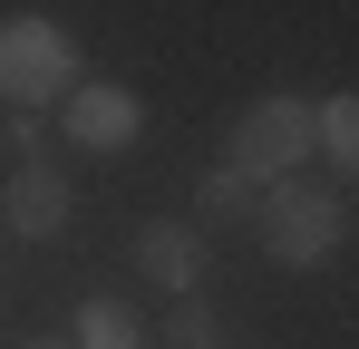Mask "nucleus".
I'll return each mask as SVG.
<instances>
[{"instance_id":"obj_1","label":"nucleus","mask_w":359,"mask_h":349,"mask_svg":"<svg viewBox=\"0 0 359 349\" xmlns=\"http://www.w3.org/2000/svg\"><path fill=\"white\" fill-rule=\"evenodd\" d=\"M0 97L20 116H39L49 97H78V49H68L59 20H39V10H20V20H0Z\"/></svg>"},{"instance_id":"obj_5","label":"nucleus","mask_w":359,"mask_h":349,"mask_svg":"<svg viewBox=\"0 0 359 349\" xmlns=\"http://www.w3.org/2000/svg\"><path fill=\"white\" fill-rule=\"evenodd\" d=\"M136 272L165 282V291H194V282H204V233H194V224H146V233H136Z\"/></svg>"},{"instance_id":"obj_8","label":"nucleus","mask_w":359,"mask_h":349,"mask_svg":"<svg viewBox=\"0 0 359 349\" xmlns=\"http://www.w3.org/2000/svg\"><path fill=\"white\" fill-rule=\"evenodd\" d=\"M320 146H330L340 174H359V97H330V107H320Z\"/></svg>"},{"instance_id":"obj_4","label":"nucleus","mask_w":359,"mask_h":349,"mask_svg":"<svg viewBox=\"0 0 359 349\" xmlns=\"http://www.w3.org/2000/svg\"><path fill=\"white\" fill-rule=\"evenodd\" d=\"M68 136H78V146H88V156H117L126 136H136V126H146V107H136V97H126V88H78V97H68Z\"/></svg>"},{"instance_id":"obj_10","label":"nucleus","mask_w":359,"mask_h":349,"mask_svg":"<svg viewBox=\"0 0 359 349\" xmlns=\"http://www.w3.org/2000/svg\"><path fill=\"white\" fill-rule=\"evenodd\" d=\"M165 330H175L184 349H204V340H214V310H204V301H194V291H184V301H175V320H165Z\"/></svg>"},{"instance_id":"obj_7","label":"nucleus","mask_w":359,"mask_h":349,"mask_svg":"<svg viewBox=\"0 0 359 349\" xmlns=\"http://www.w3.org/2000/svg\"><path fill=\"white\" fill-rule=\"evenodd\" d=\"M136 340H146V320L126 301H88L78 310V349H136Z\"/></svg>"},{"instance_id":"obj_9","label":"nucleus","mask_w":359,"mask_h":349,"mask_svg":"<svg viewBox=\"0 0 359 349\" xmlns=\"http://www.w3.org/2000/svg\"><path fill=\"white\" fill-rule=\"evenodd\" d=\"M252 204H262V184H252L243 165H214V174H204V214L233 224V214H252Z\"/></svg>"},{"instance_id":"obj_3","label":"nucleus","mask_w":359,"mask_h":349,"mask_svg":"<svg viewBox=\"0 0 359 349\" xmlns=\"http://www.w3.org/2000/svg\"><path fill=\"white\" fill-rule=\"evenodd\" d=\"M311 146H320V107H301V97H262V107H243L224 165H243L252 184H282V174L311 165Z\"/></svg>"},{"instance_id":"obj_11","label":"nucleus","mask_w":359,"mask_h":349,"mask_svg":"<svg viewBox=\"0 0 359 349\" xmlns=\"http://www.w3.org/2000/svg\"><path fill=\"white\" fill-rule=\"evenodd\" d=\"M20 349H59V340H20Z\"/></svg>"},{"instance_id":"obj_2","label":"nucleus","mask_w":359,"mask_h":349,"mask_svg":"<svg viewBox=\"0 0 359 349\" xmlns=\"http://www.w3.org/2000/svg\"><path fill=\"white\" fill-rule=\"evenodd\" d=\"M252 224H262V242H272V262H292V272H320L330 252H340V194L330 184H301V174H282V184H262V204H252Z\"/></svg>"},{"instance_id":"obj_6","label":"nucleus","mask_w":359,"mask_h":349,"mask_svg":"<svg viewBox=\"0 0 359 349\" xmlns=\"http://www.w3.org/2000/svg\"><path fill=\"white\" fill-rule=\"evenodd\" d=\"M59 224H68V174H49V165H20V174H10V233L49 242Z\"/></svg>"}]
</instances>
